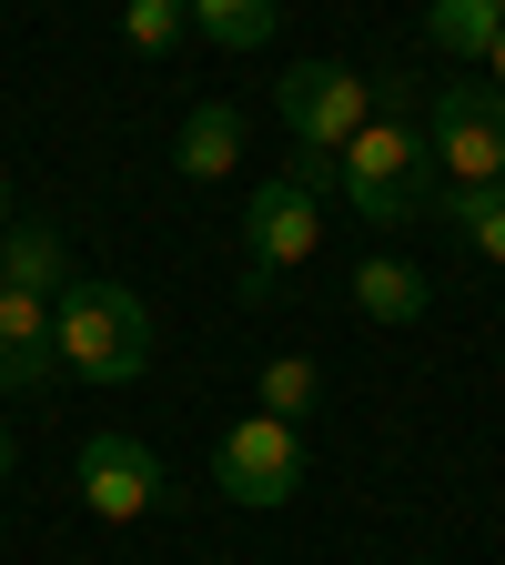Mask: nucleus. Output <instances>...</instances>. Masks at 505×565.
Listing matches in <instances>:
<instances>
[{
    "label": "nucleus",
    "mask_w": 505,
    "mask_h": 565,
    "mask_svg": "<svg viewBox=\"0 0 505 565\" xmlns=\"http://www.w3.org/2000/svg\"><path fill=\"white\" fill-rule=\"evenodd\" d=\"M334 192L365 212L375 233H394V223H414V212L435 202L445 182H435V152H424V131H414V121H394V111H375V121L334 152Z\"/></svg>",
    "instance_id": "1"
},
{
    "label": "nucleus",
    "mask_w": 505,
    "mask_h": 565,
    "mask_svg": "<svg viewBox=\"0 0 505 565\" xmlns=\"http://www.w3.org/2000/svg\"><path fill=\"white\" fill-rule=\"evenodd\" d=\"M51 353H61V374H82V384H131L152 364V313H141L131 282H71L51 303Z\"/></svg>",
    "instance_id": "2"
},
{
    "label": "nucleus",
    "mask_w": 505,
    "mask_h": 565,
    "mask_svg": "<svg viewBox=\"0 0 505 565\" xmlns=\"http://www.w3.org/2000/svg\"><path fill=\"white\" fill-rule=\"evenodd\" d=\"M324 192H334V162H324V152H294L283 172H263V182H253V202H243V243H253L243 263L294 273V263L324 243V212H314Z\"/></svg>",
    "instance_id": "3"
},
{
    "label": "nucleus",
    "mask_w": 505,
    "mask_h": 565,
    "mask_svg": "<svg viewBox=\"0 0 505 565\" xmlns=\"http://www.w3.org/2000/svg\"><path fill=\"white\" fill-rule=\"evenodd\" d=\"M435 182H505V92L495 82H445L424 111Z\"/></svg>",
    "instance_id": "4"
},
{
    "label": "nucleus",
    "mask_w": 505,
    "mask_h": 565,
    "mask_svg": "<svg viewBox=\"0 0 505 565\" xmlns=\"http://www.w3.org/2000/svg\"><path fill=\"white\" fill-rule=\"evenodd\" d=\"M212 484H223V505H294V484H304V424H273V414H243L223 445H212Z\"/></svg>",
    "instance_id": "5"
},
{
    "label": "nucleus",
    "mask_w": 505,
    "mask_h": 565,
    "mask_svg": "<svg viewBox=\"0 0 505 565\" xmlns=\"http://www.w3.org/2000/svg\"><path fill=\"white\" fill-rule=\"evenodd\" d=\"M273 102H283L294 152H324V162L375 121V82H365V71H344V61H304V71H283V92H273Z\"/></svg>",
    "instance_id": "6"
},
{
    "label": "nucleus",
    "mask_w": 505,
    "mask_h": 565,
    "mask_svg": "<svg viewBox=\"0 0 505 565\" xmlns=\"http://www.w3.org/2000/svg\"><path fill=\"white\" fill-rule=\"evenodd\" d=\"M152 505H162V455L141 445V435H92V445H82V515L141 525Z\"/></svg>",
    "instance_id": "7"
},
{
    "label": "nucleus",
    "mask_w": 505,
    "mask_h": 565,
    "mask_svg": "<svg viewBox=\"0 0 505 565\" xmlns=\"http://www.w3.org/2000/svg\"><path fill=\"white\" fill-rule=\"evenodd\" d=\"M51 374H61V353H51V303L0 282V394H41Z\"/></svg>",
    "instance_id": "8"
},
{
    "label": "nucleus",
    "mask_w": 505,
    "mask_h": 565,
    "mask_svg": "<svg viewBox=\"0 0 505 565\" xmlns=\"http://www.w3.org/2000/svg\"><path fill=\"white\" fill-rule=\"evenodd\" d=\"M0 282H11V294H41V303H61L82 273H71V243H61L51 223H11V233H0Z\"/></svg>",
    "instance_id": "9"
},
{
    "label": "nucleus",
    "mask_w": 505,
    "mask_h": 565,
    "mask_svg": "<svg viewBox=\"0 0 505 565\" xmlns=\"http://www.w3.org/2000/svg\"><path fill=\"white\" fill-rule=\"evenodd\" d=\"M424 303H435V282H424L404 253H365V263H354V313H365V323H414Z\"/></svg>",
    "instance_id": "10"
},
{
    "label": "nucleus",
    "mask_w": 505,
    "mask_h": 565,
    "mask_svg": "<svg viewBox=\"0 0 505 565\" xmlns=\"http://www.w3.org/2000/svg\"><path fill=\"white\" fill-rule=\"evenodd\" d=\"M172 162H182V182H223V172L243 162V111H233V102H192Z\"/></svg>",
    "instance_id": "11"
},
{
    "label": "nucleus",
    "mask_w": 505,
    "mask_h": 565,
    "mask_svg": "<svg viewBox=\"0 0 505 565\" xmlns=\"http://www.w3.org/2000/svg\"><path fill=\"white\" fill-rule=\"evenodd\" d=\"M495 31H505V0H424V41L445 61H485Z\"/></svg>",
    "instance_id": "12"
},
{
    "label": "nucleus",
    "mask_w": 505,
    "mask_h": 565,
    "mask_svg": "<svg viewBox=\"0 0 505 565\" xmlns=\"http://www.w3.org/2000/svg\"><path fill=\"white\" fill-rule=\"evenodd\" d=\"M182 11H192V31L212 51H263L283 31V0H182Z\"/></svg>",
    "instance_id": "13"
},
{
    "label": "nucleus",
    "mask_w": 505,
    "mask_h": 565,
    "mask_svg": "<svg viewBox=\"0 0 505 565\" xmlns=\"http://www.w3.org/2000/svg\"><path fill=\"white\" fill-rule=\"evenodd\" d=\"M253 404H263L273 424H314V414H324V364H314V353H273L263 384H253Z\"/></svg>",
    "instance_id": "14"
},
{
    "label": "nucleus",
    "mask_w": 505,
    "mask_h": 565,
    "mask_svg": "<svg viewBox=\"0 0 505 565\" xmlns=\"http://www.w3.org/2000/svg\"><path fill=\"white\" fill-rule=\"evenodd\" d=\"M435 202H445V223H455L485 263H505V182H445Z\"/></svg>",
    "instance_id": "15"
},
{
    "label": "nucleus",
    "mask_w": 505,
    "mask_h": 565,
    "mask_svg": "<svg viewBox=\"0 0 505 565\" xmlns=\"http://www.w3.org/2000/svg\"><path fill=\"white\" fill-rule=\"evenodd\" d=\"M122 41L131 51H182L192 41V11H182V0H122Z\"/></svg>",
    "instance_id": "16"
},
{
    "label": "nucleus",
    "mask_w": 505,
    "mask_h": 565,
    "mask_svg": "<svg viewBox=\"0 0 505 565\" xmlns=\"http://www.w3.org/2000/svg\"><path fill=\"white\" fill-rule=\"evenodd\" d=\"M233 294H243V313H263V303L283 294V273H273V263H243V273H233Z\"/></svg>",
    "instance_id": "17"
},
{
    "label": "nucleus",
    "mask_w": 505,
    "mask_h": 565,
    "mask_svg": "<svg viewBox=\"0 0 505 565\" xmlns=\"http://www.w3.org/2000/svg\"><path fill=\"white\" fill-rule=\"evenodd\" d=\"M485 82H495V92H505V31H495V51H485Z\"/></svg>",
    "instance_id": "18"
},
{
    "label": "nucleus",
    "mask_w": 505,
    "mask_h": 565,
    "mask_svg": "<svg viewBox=\"0 0 505 565\" xmlns=\"http://www.w3.org/2000/svg\"><path fill=\"white\" fill-rule=\"evenodd\" d=\"M11 465H21V445H11V424H0V484H11Z\"/></svg>",
    "instance_id": "19"
}]
</instances>
